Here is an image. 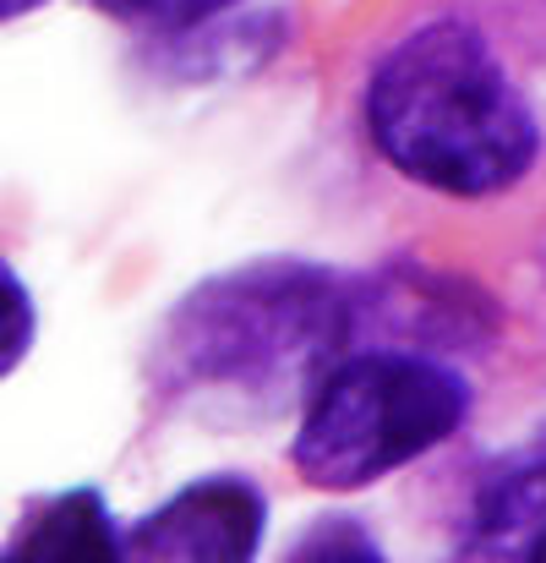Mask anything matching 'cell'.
Masks as SVG:
<instances>
[{"mask_svg":"<svg viewBox=\"0 0 546 563\" xmlns=\"http://www.w3.org/2000/svg\"><path fill=\"white\" fill-rule=\"evenodd\" d=\"M470 410V388L448 367L404 351H366L312 383L296 471L312 487L350 493L437 449Z\"/></svg>","mask_w":546,"mask_h":563,"instance_id":"3","label":"cell"},{"mask_svg":"<svg viewBox=\"0 0 546 563\" xmlns=\"http://www.w3.org/2000/svg\"><path fill=\"white\" fill-rule=\"evenodd\" d=\"M44 0H0V22H11V16H22V11H38Z\"/></svg>","mask_w":546,"mask_h":563,"instance_id":"9","label":"cell"},{"mask_svg":"<svg viewBox=\"0 0 546 563\" xmlns=\"http://www.w3.org/2000/svg\"><path fill=\"white\" fill-rule=\"evenodd\" d=\"M5 553H27V559H115L126 553V537L110 531V509L93 487L60 493L49 504H38V515L27 520V531L11 537Z\"/></svg>","mask_w":546,"mask_h":563,"instance_id":"6","label":"cell"},{"mask_svg":"<svg viewBox=\"0 0 546 563\" xmlns=\"http://www.w3.org/2000/svg\"><path fill=\"white\" fill-rule=\"evenodd\" d=\"M465 553H481V559H546V427L525 460L503 465L481 487Z\"/></svg>","mask_w":546,"mask_h":563,"instance_id":"5","label":"cell"},{"mask_svg":"<svg viewBox=\"0 0 546 563\" xmlns=\"http://www.w3.org/2000/svg\"><path fill=\"white\" fill-rule=\"evenodd\" d=\"M27 345H33V296L0 257V377L22 367Z\"/></svg>","mask_w":546,"mask_h":563,"instance_id":"8","label":"cell"},{"mask_svg":"<svg viewBox=\"0 0 546 563\" xmlns=\"http://www.w3.org/2000/svg\"><path fill=\"white\" fill-rule=\"evenodd\" d=\"M93 5L132 27H148V33H186V27H202L219 11H230L235 0H93Z\"/></svg>","mask_w":546,"mask_h":563,"instance_id":"7","label":"cell"},{"mask_svg":"<svg viewBox=\"0 0 546 563\" xmlns=\"http://www.w3.org/2000/svg\"><path fill=\"white\" fill-rule=\"evenodd\" d=\"M366 132L399 176L448 197L514 187L536 159L525 99L465 22L415 27L382 55L366 82Z\"/></svg>","mask_w":546,"mask_h":563,"instance_id":"1","label":"cell"},{"mask_svg":"<svg viewBox=\"0 0 546 563\" xmlns=\"http://www.w3.org/2000/svg\"><path fill=\"white\" fill-rule=\"evenodd\" d=\"M350 334V301L323 268L252 263L191 290L165 329V367L176 383L279 394L296 388Z\"/></svg>","mask_w":546,"mask_h":563,"instance_id":"2","label":"cell"},{"mask_svg":"<svg viewBox=\"0 0 546 563\" xmlns=\"http://www.w3.org/2000/svg\"><path fill=\"white\" fill-rule=\"evenodd\" d=\"M263 520H268V509H263L252 482L208 476V482L181 487L148 520H137L132 537H126V553L132 559H181V563L252 559L257 542H263Z\"/></svg>","mask_w":546,"mask_h":563,"instance_id":"4","label":"cell"}]
</instances>
